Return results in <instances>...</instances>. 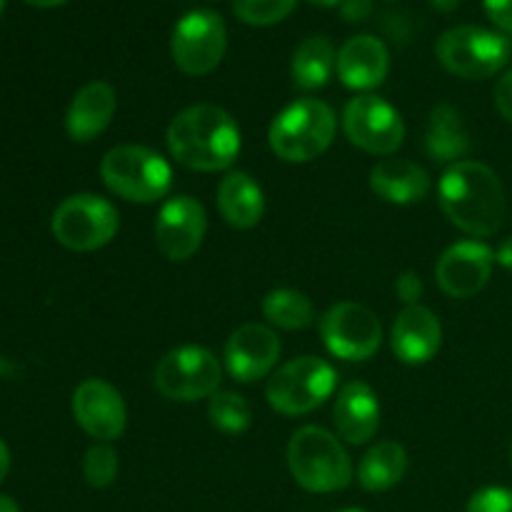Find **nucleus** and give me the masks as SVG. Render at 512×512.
<instances>
[{
  "label": "nucleus",
  "mask_w": 512,
  "mask_h": 512,
  "mask_svg": "<svg viewBox=\"0 0 512 512\" xmlns=\"http://www.w3.org/2000/svg\"><path fill=\"white\" fill-rule=\"evenodd\" d=\"M0 512H20V508L13 498H8V495H0Z\"/></svg>",
  "instance_id": "39"
},
{
  "label": "nucleus",
  "mask_w": 512,
  "mask_h": 512,
  "mask_svg": "<svg viewBox=\"0 0 512 512\" xmlns=\"http://www.w3.org/2000/svg\"><path fill=\"white\" fill-rule=\"evenodd\" d=\"M333 423L345 443H370L380 428V400L375 390L360 380L343 385L338 398H335Z\"/></svg>",
  "instance_id": "18"
},
{
  "label": "nucleus",
  "mask_w": 512,
  "mask_h": 512,
  "mask_svg": "<svg viewBox=\"0 0 512 512\" xmlns=\"http://www.w3.org/2000/svg\"><path fill=\"white\" fill-rule=\"evenodd\" d=\"M118 98L115 88L105 80H93L75 93L68 113H65V130L75 143H90L113 123Z\"/></svg>",
  "instance_id": "20"
},
{
  "label": "nucleus",
  "mask_w": 512,
  "mask_h": 512,
  "mask_svg": "<svg viewBox=\"0 0 512 512\" xmlns=\"http://www.w3.org/2000/svg\"><path fill=\"white\" fill-rule=\"evenodd\" d=\"M340 13L350 23H363L370 13H373V0H343Z\"/></svg>",
  "instance_id": "34"
},
{
  "label": "nucleus",
  "mask_w": 512,
  "mask_h": 512,
  "mask_svg": "<svg viewBox=\"0 0 512 512\" xmlns=\"http://www.w3.org/2000/svg\"><path fill=\"white\" fill-rule=\"evenodd\" d=\"M510 463H512V443H510Z\"/></svg>",
  "instance_id": "43"
},
{
  "label": "nucleus",
  "mask_w": 512,
  "mask_h": 512,
  "mask_svg": "<svg viewBox=\"0 0 512 512\" xmlns=\"http://www.w3.org/2000/svg\"><path fill=\"white\" fill-rule=\"evenodd\" d=\"M483 5L490 23H493L500 33L512 35V0H483Z\"/></svg>",
  "instance_id": "32"
},
{
  "label": "nucleus",
  "mask_w": 512,
  "mask_h": 512,
  "mask_svg": "<svg viewBox=\"0 0 512 512\" xmlns=\"http://www.w3.org/2000/svg\"><path fill=\"white\" fill-rule=\"evenodd\" d=\"M460 3H463V0H430V5H433L435 10H440V13H450V10L458 8Z\"/></svg>",
  "instance_id": "37"
},
{
  "label": "nucleus",
  "mask_w": 512,
  "mask_h": 512,
  "mask_svg": "<svg viewBox=\"0 0 512 512\" xmlns=\"http://www.w3.org/2000/svg\"><path fill=\"white\" fill-rule=\"evenodd\" d=\"M338 118L323 100L303 98L280 110L270 123V150L285 163H310L333 145Z\"/></svg>",
  "instance_id": "3"
},
{
  "label": "nucleus",
  "mask_w": 512,
  "mask_h": 512,
  "mask_svg": "<svg viewBox=\"0 0 512 512\" xmlns=\"http://www.w3.org/2000/svg\"><path fill=\"white\" fill-rule=\"evenodd\" d=\"M395 290H398V298L403 300L405 305H420L425 285H423V280H420L418 273H413V270H405V273L398 278V283H395Z\"/></svg>",
  "instance_id": "31"
},
{
  "label": "nucleus",
  "mask_w": 512,
  "mask_h": 512,
  "mask_svg": "<svg viewBox=\"0 0 512 512\" xmlns=\"http://www.w3.org/2000/svg\"><path fill=\"white\" fill-rule=\"evenodd\" d=\"M118 468V453L110 443L93 445L83 458V475L90 488H110L118 478Z\"/></svg>",
  "instance_id": "29"
},
{
  "label": "nucleus",
  "mask_w": 512,
  "mask_h": 512,
  "mask_svg": "<svg viewBox=\"0 0 512 512\" xmlns=\"http://www.w3.org/2000/svg\"><path fill=\"white\" fill-rule=\"evenodd\" d=\"M105 188L128 203H158L173 185L168 160L145 145H115L100 160Z\"/></svg>",
  "instance_id": "5"
},
{
  "label": "nucleus",
  "mask_w": 512,
  "mask_h": 512,
  "mask_svg": "<svg viewBox=\"0 0 512 512\" xmlns=\"http://www.w3.org/2000/svg\"><path fill=\"white\" fill-rule=\"evenodd\" d=\"M228 48L225 20L215 10H190L175 23L170 55L185 75H208L223 63Z\"/></svg>",
  "instance_id": "10"
},
{
  "label": "nucleus",
  "mask_w": 512,
  "mask_h": 512,
  "mask_svg": "<svg viewBox=\"0 0 512 512\" xmlns=\"http://www.w3.org/2000/svg\"><path fill=\"white\" fill-rule=\"evenodd\" d=\"M8 470H10V450H8V445L0 440V483L5 480Z\"/></svg>",
  "instance_id": "36"
},
{
  "label": "nucleus",
  "mask_w": 512,
  "mask_h": 512,
  "mask_svg": "<svg viewBox=\"0 0 512 512\" xmlns=\"http://www.w3.org/2000/svg\"><path fill=\"white\" fill-rule=\"evenodd\" d=\"M308 3L318 8H335V5H343V0H308Z\"/></svg>",
  "instance_id": "40"
},
{
  "label": "nucleus",
  "mask_w": 512,
  "mask_h": 512,
  "mask_svg": "<svg viewBox=\"0 0 512 512\" xmlns=\"http://www.w3.org/2000/svg\"><path fill=\"white\" fill-rule=\"evenodd\" d=\"M53 235L63 248L75 253H90L115 238L120 228V213L110 200L93 193H78L65 198L53 213Z\"/></svg>",
  "instance_id": "8"
},
{
  "label": "nucleus",
  "mask_w": 512,
  "mask_h": 512,
  "mask_svg": "<svg viewBox=\"0 0 512 512\" xmlns=\"http://www.w3.org/2000/svg\"><path fill=\"white\" fill-rule=\"evenodd\" d=\"M295 5H298V0H233V13L243 23L255 25V28H268V25L288 18Z\"/></svg>",
  "instance_id": "28"
},
{
  "label": "nucleus",
  "mask_w": 512,
  "mask_h": 512,
  "mask_svg": "<svg viewBox=\"0 0 512 512\" xmlns=\"http://www.w3.org/2000/svg\"><path fill=\"white\" fill-rule=\"evenodd\" d=\"M338 70V53L335 45L323 35L305 38L295 48L293 63H290V75L300 90H320L330 83V78Z\"/></svg>",
  "instance_id": "24"
},
{
  "label": "nucleus",
  "mask_w": 512,
  "mask_h": 512,
  "mask_svg": "<svg viewBox=\"0 0 512 512\" xmlns=\"http://www.w3.org/2000/svg\"><path fill=\"white\" fill-rule=\"evenodd\" d=\"M370 190L385 203L413 205L430 193V175L413 160L383 158L370 170Z\"/></svg>",
  "instance_id": "21"
},
{
  "label": "nucleus",
  "mask_w": 512,
  "mask_h": 512,
  "mask_svg": "<svg viewBox=\"0 0 512 512\" xmlns=\"http://www.w3.org/2000/svg\"><path fill=\"white\" fill-rule=\"evenodd\" d=\"M405 470H408V453L403 445L395 440H383L360 458L358 483L368 493H385L405 478Z\"/></svg>",
  "instance_id": "25"
},
{
  "label": "nucleus",
  "mask_w": 512,
  "mask_h": 512,
  "mask_svg": "<svg viewBox=\"0 0 512 512\" xmlns=\"http://www.w3.org/2000/svg\"><path fill=\"white\" fill-rule=\"evenodd\" d=\"M343 130L355 148L373 155H393L403 145V115L373 93L355 95L343 110Z\"/></svg>",
  "instance_id": "12"
},
{
  "label": "nucleus",
  "mask_w": 512,
  "mask_h": 512,
  "mask_svg": "<svg viewBox=\"0 0 512 512\" xmlns=\"http://www.w3.org/2000/svg\"><path fill=\"white\" fill-rule=\"evenodd\" d=\"M443 325L425 305H405L390 330V348L405 365H425L440 353Z\"/></svg>",
  "instance_id": "17"
},
{
  "label": "nucleus",
  "mask_w": 512,
  "mask_h": 512,
  "mask_svg": "<svg viewBox=\"0 0 512 512\" xmlns=\"http://www.w3.org/2000/svg\"><path fill=\"white\" fill-rule=\"evenodd\" d=\"M468 512H512V490L490 485L470 498Z\"/></svg>",
  "instance_id": "30"
},
{
  "label": "nucleus",
  "mask_w": 512,
  "mask_h": 512,
  "mask_svg": "<svg viewBox=\"0 0 512 512\" xmlns=\"http://www.w3.org/2000/svg\"><path fill=\"white\" fill-rule=\"evenodd\" d=\"M493 265L495 253L490 245L480 240H460L440 255L435 278L440 290L450 298H473L488 285Z\"/></svg>",
  "instance_id": "15"
},
{
  "label": "nucleus",
  "mask_w": 512,
  "mask_h": 512,
  "mask_svg": "<svg viewBox=\"0 0 512 512\" xmlns=\"http://www.w3.org/2000/svg\"><path fill=\"white\" fill-rule=\"evenodd\" d=\"M168 150L180 165L198 173L228 170L240 153V128L228 110L198 103L180 110L168 125Z\"/></svg>",
  "instance_id": "2"
},
{
  "label": "nucleus",
  "mask_w": 512,
  "mask_h": 512,
  "mask_svg": "<svg viewBox=\"0 0 512 512\" xmlns=\"http://www.w3.org/2000/svg\"><path fill=\"white\" fill-rule=\"evenodd\" d=\"M23 3L33 5V8H58V5L68 3V0H23Z\"/></svg>",
  "instance_id": "38"
},
{
  "label": "nucleus",
  "mask_w": 512,
  "mask_h": 512,
  "mask_svg": "<svg viewBox=\"0 0 512 512\" xmlns=\"http://www.w3.org/2000/svg\"><path fill=\"white\" fill-rule=\"evenodd\" d=\"M390 73V53L375 35H355L338 50V78L350 90H373Z\"/></svg>",
  "instance_id": "19"
},
{
  "label": "nucleus",
  "mask_w": 512,
  "mask_h": 512,
  "mask_svg": "<svg viewBox=\"0 0 512 512\" xmlns=\"http://www.w3.org/2000/svg\"><path fill=\"white\" fill-rule=\"evenodd\" d=\"M208 418L220 433L240 435L253 423V410L243 395L233 393V390H218L208 403Z\"/></svg>",
  "instance_id": "27"
},
{
  "label": "nucleus",
  "mask_w": 512,
  "mask_h": 512,
  "mask_svg": "<svg viewBox=\"0 0 512 512\" xmlns=\"http://www.w3.org/2000/svg\"><path fill=\"white\" fill-rule=\"evenodd\" d=\"M495 263L503 265L505 270H510V273H512V235H510V238H505L503 243H500L498 253H495Z\"/></svg>",
  "instance_id": "35"
},
{
  "label": "nucleus",
  "mask_w": 512,
  "mask_h": 512,
  "mask_svg": "<svg viewBox=\"0 0 512 512\" xmlns=\"http://www.w3.org/2000/svg\"><path fill=\"white\" fill-rule=\"evenodd\" d=\"M335 385H338V375L328 360L303 355L270 375L265 398L275 413L298 418L320 408L335 393Z\"/></svg>",
  "instance_id": "6"
},
{
  "label": "nucleus",
  "mask_w": 512,
  "mask_h": 512,
  "mask_svg": "<svg viewBox=\"0 0 512 512\" xmlns=\"http://www.w3.org/2000/svg\"><path fill=\"white\" fill-rule=\"evenodd\" d=\"M438 203L455 228L478 238L498 233L508 210L498 173L478 160L448 165L438 183Z\"/></svg>",
  "instance_id": "1"
},
{
  "label": "nucleus",
  "mask_w": 512,
  "mask_h": 512,
  "mask_svg": "<svg viewBox=\"0 0 512 512\" xmlns=\"http://www.w3.org/2000/svg\"><path fill=\"white\" fill-rule=\"evenodd\" d=\"M3 8H5V0H0V13H3Z\"/></svg>",
  "instance_id": "42"
},
{
  "label": "nucleus",
  "mask_w": 512,
  "mask_h": 512,
  "mask_svg": "<svg viewBox=\"0 0 512 512\" xmlns=\"http://www.w3.org/2000/svg\"><path fill=\"white\" fill-rule=\"evenodd\" d=\"M320 338L330 355L360 363L378 353L383 343V325L370 308L345 300L320 318Z\"/></svg>",
  "instance_id": "11"
},
{
  "label": "nucleus",
  "mask_w": 512,
  "mask_h": 512,
  "mask_svg": "<svg viewBox=\"0 0 512 512\" xmlns=\"http://www.w3.org/2000/svg\"><path fill=\"white\" fill-rule=\"evenodd\" d=\"M263 315L280 330H303L315 320V308L300 290L275 288L263 298Z\"/></svg>",
  "instance_id": "26"
},
{
  "label": "nucleus",
  "mask_w": 512,
  "mask_h": 512,
  "mask_svg": "<svg viewBox=\"0 0 512 512\" xmlns=\"http://www.w3.org/2000/svg\"><path fill=\"white\" fill-rule=\"evenodd\" d=\"M440 65L465 80H485L500 73L512 55L510 40L478 25H458L440 35L435 45Z\"/></svg>",
  "instance_id": "7"
},
{
  "label": "nucleus",
  "mask_w": 512,
  "mask_h": 512,
  "mask_svg": "<svg viewBox=\"0 0 512 512\" xmlns=\"http://www.w3.org/2000/svg\"><path fill=\"white\" fill-rule=\"evenodd\" d=\"M335 512H365V510H360V508H348V510H335Z\"/></svg>",
  "instance_id": "41"
},
{
  "label": "nucleus",
  "mask_w": 512,
  "mask_h": 512,
  "mask_svg": "<svg viewBox=\"0 0 512 512\" xmlns=\"http://www.w3.org/2000/svg\"><path fill=\"white\" fill-rule=\"evenodd\" d=\"M288 468L308 493H338L353 480V460L343 443L318 425H305L290 438Z\"/></svg>",
  "instance_id": "4"
},
{
  "label": "nucleus",
  "mask_w": 512,
  "mask_h": 512,
  "mask_svg": "<svg viewBox=\"0 0 512 512\" xmlns=\"http://www.w3.org/2000/svg\"><path fill=\"white\" fill-rule=\"evenodd\" d=\"M495 108L508 123H512V70L503 73V78L495 85Z\"/></svg>",
  "instance_id": "33"
},
{
  "label": "nucleus",
  "mask_w": 512,
  "mask_h": 512,
  "mask_svg": "<svg viewBox=\"0 0 512 512\" xmlns=\"http://www.w3.org/2000/svg\"><path fill=\"white\" fill-rule=\"evenodd\" d=\"M218 210L230 228L250 230L263 220V188L243 170L228 173L218 185Z\"/></svg>",
  "instance_id": "22"
},
{
  "label": "nucleus",
  "mask_w": 512,
  "mask_h": 512,
  "mask_svg": "<svg viewBox=\"0 0 512 512\" xmlns=\"http://www.w3.org/2000/svg\"><path fill=\"white\" fill-rule=\"evenodd\" d=\"M75 423L98 443H113L125 433L128 408L115 385L100 378H88L73 393Z\"/></svg>",
  "instance_id": "14"
},
{
  "label": "nucleus",
  "mask_w": 512,
  "mask_h": 512,
  "mask_svg": "<svg viewBox=\"0 0 512 512\" xmlns=\"http://www.w3.org/2000/svg\"><path fill=\"white\" fill-rule=\"evenodd\" d=\"M470 150V135L460 110L453 105L433 108L425 128V153L435 163H460Z\"/></svg>",
  "instance_id": "23"
},
{
  "label": "nucleus",
  "mask_w": 512,
  "mask_h": 512,
  "mask_svg": "<svg viewBox=\"0 0 512 512\" xmlns=\"http://www.w3.org/2000/svg\"><path fill=\"white\" fill-rule=\"evenodd\" d=\"M208 233L205 208L193 195H173L160 208L155 220V243L158 250L173 263L193 258Z\"/></svg>",
  "instance_id": "13"
},
{
  "label": "nucleus",
  "mask_w": 512,
  "mask_h": 512,
  "mask_svg": "<svg viewBox=\"0 0 512 512\" xmlns=\"http://www.w3.org/2000/svg\"><path fill=\"white\" fill-rule=\"evenodd\" d=\"M223 380V365L213 350L203 345H180L155 368V388L163 398L193 403V400L213 398Z\"/></svg>",
  "instance_id": "9"
},
{
  "label": "nucleus",
  "mask_w": 512,
  "mask_h": 512,
  "mask_svg": "<svg viewBox=\"0 0 512 512\" xmlns=\"http://www.w3.org/2000/svg\"><path fill=\"white\" fill-rule=\"evenodd\" d=\"M225 368L238 383H255L273 373L280 358V338L260 323H245L225 343Z\"/></svg>",
  "instance_id": "16"
}]
</instances>
